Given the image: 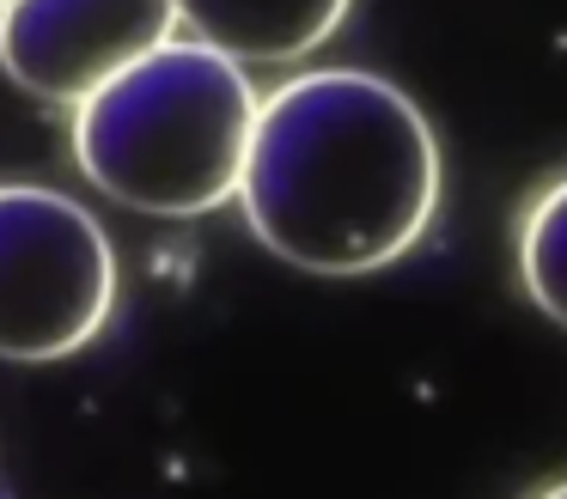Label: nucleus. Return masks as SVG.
Masks as SVG:
<instances>
[{"label":"nucleus","mask_w":567,"mask_h":499,"mask_svg":"<svg viewBox=\"0 0 567 499\" xmlns=\"http://www.w3.org/2000/svg\"><path fill=\"white\" fill-rule=\"evenodd\" d=\"M440 207V141L409 92L367 67H311L262 92L238 214L306 274L396 262Z\"/></svg>","instance_id":"f257e3e1"},{"label":"nucleus","mask_w":567,"mask_h":499,"mask_svg":"<svg viewBox=\"0 0 567 499\" xmlns=\"http://www.w3.org/2000/svg\"><path fill=\"white\" fill-rule=\"evenodd\" d=\"M257 104L245 61L202 37H165L74 104V165L135 214H214L238 201Z\"/></svg>","instance_id":"f03ea898"},{"label":"nucleus","mask_w":567,"mask_h":499,"mask_svg":"<svg viewBox=\"0 0 567 499\" xmlns=\"http://www.w3.org/2000/svg\"><path fill=\"white\" fill-rule=\"evenodd\" d=\"M116 304V250L62 189L0 183V360H68Z\"/></svg>","instance_id":"7ed1b4c3"},{"label":"nucleus","mask_w":567,"mask_h":499,"mask_svg":"<svg viewBox=\"0 0 567 499\" xmlns=\"http://www.w3.org/2000/svg\"><path fill=\"white\" fill-rule=\"evenodd\" d=\"M165 37H177V0H7L0 67L43 104H80Z\"/></svg>","instance_id":"20e7f679"},{"label":"nucleus","mask_w":567,"mask_h":499,"mask_svg":"<svg viewBox=\"0 0 567 499\" xmlns=\"http://www.w3.org/2000/svg\"><path fill=\"white\" fill-rule=\"evenodd\" d=\"M354 0H177V24L245 67H281L336 37Z\"/></svg>","instance_id":"39448f33"},{"label":"nucleus","mask_w":567,"mask_h":499,"mask_svg":"<svg viewBox=\"0 0 567 499\" xmlns=\"http://www.w3.org/2000/svg\"><path fill=\"white\" fill-rule=\"evenodd\" d=\"M518 280L530 304L567 329V177H555L518 219Z\"/></svg>","instance_id":"423d86ee"},{"label":"nucleus","mask_w":567,"mask_h":499,"mask_svg":"<svg viewBox=\"0 0 567 499\" xmlns=\"http://www.w3.org/2000/svg\"><path fill=\"white\" fill-rule=\"evenodd\" d=\"M537 499H567V481H555V487H543Z\"/></svg>","instance_id":"0eeeda50"},{"label":"nucleus","mask_w":567,"mask_h":499,"mask_svg":"<svg viewBox=\"0 0 567 499\" xmlns=\"http://www.w3.org/2000/svg\"><path fill=\"white\" fill-rule=\"evenodd\" d=\"M0 7H7V0H0Z\"/></svg>","instance_id":"6e6552de"}]
</instances>
